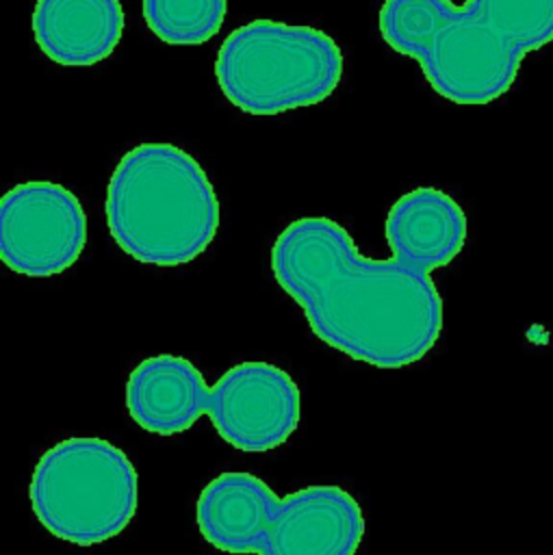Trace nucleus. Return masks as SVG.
I'll return each mask as SVG.
<instances>
[{
  "label": "nucleus",
  "instance_id": "obj_1",
  "mask_svg": "<svg viewBox=\"0 0 553 555\" xmlns=\"http://www.w3.org/2000/svg\"><path fill=\"white\" fill-rule=\"evenodd\" d=\"M271 273L327 347L375 369L425 358L442 332V297L432 260L393 249L364 258L349 232L327 217L291 221L271 245Z\"/></svg>",
  "mask_w": 553,
  "mask_h": 555
},
{
  "label": "nucleus",
  "instance_id": "obj_2",
  "mask_svg": "<svg viewBox=\"0 0 553 555\" xmlns=\"http://www.w3.org/2000/svg\"><path fill=\"white\" fill-rule=\"evenodd\" d=\"M377 26L440 98L490 104L510 91L523 59L553 41V0H384Z\"/></svg>",
  "mask_w": 553,
  "mask_h": 555
},
{
  "label": "nucleus",
  "instance_id": "obj_3",
  "mask_svg": "<svg viewBox=\"0 0 553 555\" xmlns=\"http://www.w3.org/2000/svg\"><path fill=\"white\" fill-rule=\"evenodd\" d=\"M301 395L293 377L262 360L230 366L215 386L182 356L141 360L126 382L130 418L147 434H184L204 412L236 451L267 453L284 444L299 425Z\"/></svg>",
  "mask_w": 553,
  "mask_h": 555
},
{
  "label": "nucleus",
  "instance_id": "obj_4",
  "mask_svg": "<svg viewBox=\"0 0 553 555\" xmlns=\"http://www.w3.org/2000/svg\"><path fill=\"white\" fill-rule=\"evenodd\" d=\"M117 247L143 264L178 267L215 241L219 199L204 167L173 143H139L115 165L104 199Z\"/></svg>",
  "mask_w": 553,
  "mask_h": 555
},
{
  "label": "nucleus",
  "instance_id": "obj_5",
  "mask_svg": "<svg viewBox=\"0 0 553 555\" xmlns=\"http://www.w3.org/2000/svg\"><path fill=\"white\" fill-rule=\"evenodd\" d=\"M202 538L226 553L351 555L364 538V514L340 486H308L278 496L260 477L228 470L197 496Z\"/></svg>",
  "mask_w": 553,
  "mask_h": 555
},
{
  "label": "nucleus",
  "instance_id": "obj_6",
  "mask_svg": "<svg viewBox=\"0 0 553 555\" xmlns=\"http://www.w3.org/2000/svg\"><path fill=\"white\" fill-rule=\"evenodd\" d=\"M343 69V52L327 33L273 20L234 28L215 59L221 93L247 115L319 104L334 93Z\"/></svg>",
  "mask_w": 553,
  "mask_h": 555
},
{
  "label": "nucleus",
  "instance_id": "obj_7",
  "mask_svg": "<svg viewBox=\"0 0 553 555\" xmlns=\"http://www.w3.org/2000/svg\"><path fill=\"white\" fill-rule=\"evenodd\" d=\"M28 501L50 535L91 546L130 525L139 505V475L113 442L72 436L41 453L30 475Z\"/></svg>",
  "mask_w": 553,
  "mask_h": 555
},
{
  "label": "nucleus",
  "instance_id": "obj_8",
  "mask_svg": "<svg viewBox=\"0 0 553 555\" xmlns=\"http://www.w3.org/2000/svg\"><path fill=\"white\" fill-rule=\"evenodd\" d=\"M87 245V212L63 184L30 180L0 199V260L26 278L67 271Z\"/></svg>",
  "mask_w": 553,
  "mask_h": 555
},
{
  "label": "nucleus",
  "instance_id": "obj_9",
  "mask_svg": "<svg viewBox=\"0 0 553 555\" xmlns=\"http://www.w3.org/2000/svg\"><path fill=\"white\" fill-rule=\"evenodd\" d=\"M33 37L56 65L89 67L108 59L124 33L119 0H37Z\"/></svg>",
  "mask_w": 553,
  "mask_h": 555
},
{
  "label": "nucleus",
  "instance_id": "obj_10",
  "mask_svg": "<svg viewBox=\"0 0 553 555\" xmlns=\"http://www.w3.org/2000/svg\"><path fill=\"white\" fill-rule=\"evenodd\" d=\"M228 0H143V20L163 43L200 46L223 26Z\"/></svg>",
  "mask_w": 553,
  "mask_h": 555
}]
</instances>
